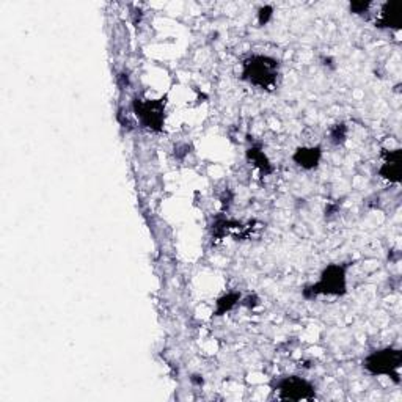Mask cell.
I'll use <instances>...</instances> for the list:
<instances>
[{
  "label": "cell",
  "instance_id": "5b68a950",
  "mask_svg": "<svg viewBox=\"0 0 402 402\" xmlns=\"http://www.w3.org/2000/svg\"><path fill=\"white\" fill-rule=\"evenodd\" d=\"M275 398L279 401H314L316 387L300 376H286L272 385Z\"/></svg>",
  "mask_w": 402,
  "mask_h": 402
},
{
  "label": "cell",
  "instance_id": "3957f363",
  "mask_svg": "<svg viewBox=\"0 0 402 402\" xmlns=\"http://www.w3.org/2000/svg\"><path fill=\"white\" fill-rule=\"evenodd\" d=\"M363 369L374 377H388L394 383L401 382V366H402V352L394 347H383L369 352L363 358Z\"/></svg>",
  "mask_w": 402,
  "mask_h": 402
},
{
  "label": "cell",
  "instance_id": "277c9868",
  "mask_svg": "<svg viewBox=\"0 0 402 402\" xmlns=\"http://www.w3.org/2000/svg\"><path fill=\"white\" fill-rule=\"evenodd\" d=\"M134 115L137 117L140 126L151 132H161L165 126L167 102L164 97L161 99H143L135 97L132 102Z\"/></svg>",
  "mask_w": 402,
  "mask_h": 402
},
{
  "label": "cell",
  "instance_id": "6da1fadb",
  "mask_svg": "<svg viewBox=\"0 0 402 402\" xmlns=\"http://www.w3.org/2000/svg\"><path fill=\"white\" fill-rule=\"evenodd\" d=\"M241 79L255 88L274 91L280 82V62L265 54H252L241 62Z\"/></svg>",
  "mask_w": 402,
  "mask_h": 402
},
{
  "label": "cell",
  "instance_id": "7c38bea8",
  "mask_svg": "<svg viewBox=\"0 0 402 402\" xmlns=\"http://www.w3.org/2000/svg\"><path fill=\"white\" fill-rule=\"evenodd\" d=\"M274 16V8L270 5H264L258 10V24L259 25H265L269 24V21L272 19Z\"/></svg>",
  "mask_w": 402,
  "mask_h": 402
},
{
  "label": "cell",
  "instance_id": "52a82bcc",
  "mask_svg": "<svg viewBox=\"0 0 402 402\" xmlns=\"http://www.w3.org/2000/svg\"><path fill=\"white\" fill-rule=\"evenodd\" d=\"M320 161H322V148L316 146H298L292 154V162L302 170L311 172L318 168Z\"/></svg>",
  "mask_w": 402,
  "mask_h": 402
},
{
  "label": "cell",
  "instance_id": "30bf717a",
  "mask_svg": "<svg viewBox=\"0 0 402 402\" xmlns=\"http://www.w3.org/2000/svg\"><path fill=\"white\" fill-rule=\"evenodd\" d=\"M241 300H242V296H241V292H237V291H231V292H226V294H224V296H220L215 300L214 316L220 318V316H224V314L230 313L231 309H235L239 305V302Z\"/></svg>",
  "mask_w": 402,
  "mask_h": 402
},
{
  "label": "cell",
  "instance_id": "8992f818",
  "mask_svg": "<svg viewBox=\"0 0 402 402\" xmlns=\"http://www.w3.org/2000/svg\"><path fill=\"white\" fill-rule=\"evenodd\" d=\"M401 150H385L382 154V164L379 167V176L385 181L401 182Z\"/></svg>",
  "mask_w": 402,
  "mask_h": 402
},
{
  "label": "cell",
  "instance_id": "8fae6325",
  "mask_svg": "<svg viewBox=\"0 0 402 402\" xmlns=\"http://www.w3.org/2000/svg\"><path fill=\"white\" fill-rule=\"evenodd\" d=\"M347 135H349V128L346 123H336L329 129V142L335 146H341L346 143Z\"/></svg>",
  "mask_w": 402,
  "mask_h": 402
},
{
  "label": "cell",
  "instance_id": "4fadbf2b",
  "mask_svg": "<svg viewBox=\"0 0 402 402\" xmlns=\"http://www.w3.org/2000/svg\"><path fill=\"white\" fill-rule=\"evenodd\" d=\"M373 7L371 2H352L349 5V10L351 13L354 14H365L369 12V8Z\"/></svg>",
  "mask_w": 402,
  "mask_h": 402
},
{
  "label": "cell",
  "instance_id": "5bb4252c",
  "mask_svg": "<svg viewBox=\"0 0 402 402\" xmlns=\"http://www.w3.org/2000/svg\"><path fill=\"white\" fill-rule=\"evenodd\" d=\"M241 302H242V305H246L248 308H255L259 303V298L253 294V296H248L247 298H244V300H241Z\"/></svg>",
  "mask_w": 402,
  "mask_h": 402
},
{
  "label": "cell",
  "instance_id": "ba28073f",
  "mask_svg": "<svg viewBox=\"0 0 402 402\" xmlns=\"http://www.w3.org/2000/svg\"><path fill=\"white\" fill-rule=\"evenodd\" d=\"M376 27L393 30L401 29V10L398 2H385L380 7L376 18Z\"/></svg>",
  "mask_w": 402,
  "mask_h": 402
},
{
  "label": "cell",
  "instance_id": "7a4b0ae2",
  "mask_svg": "<svg viewBox=\"0 0 402 402\" xmlns=\"http://www.w3.org/2000/svg\"><path fill=\"white\" fill-rule=\"evenodd\" d=\"M349 263L327 264L319 274L318 281L302 289V296L313 300L318 297H343L347 294V270Z\"/></svg>",
  "mask_w": 402,
  "mask_h": 402
},
{
  "label": "cell",
  "instance_id": "9c48e42d",
  "mask_svg": "<svg viewBox=\"0 0 402 402\" xmlns=\"http://www.w3.org/2000/svg\"><path fill=\"white\" fill-rule=\"evenodd\" d=\"M247 161L250 164H253V167L261 173L263 176H270L274 173V165L272 162L269 161L268 154L264 153L263 146L259 143H255L252 146H248L247 150Z\"/></svg>",
  "mask_w": 402,
  "mask_h": 402
},
{
  "label": "cell",
  "instance_id": "9a60e30c",
  "mask_svg": "<svg viewBox=\"0 0 402 402\" xmlns=\"http://www.w3.org/2000/svg\"><path fill=\"white\" fill-rule=\"evenodd\" d=\"M190 380H192V382L197 383V385H203V377H200V376H193Z\"/></svg>",
  "mask_w": 402,
  "mask_h": 402
}]
</instances>
